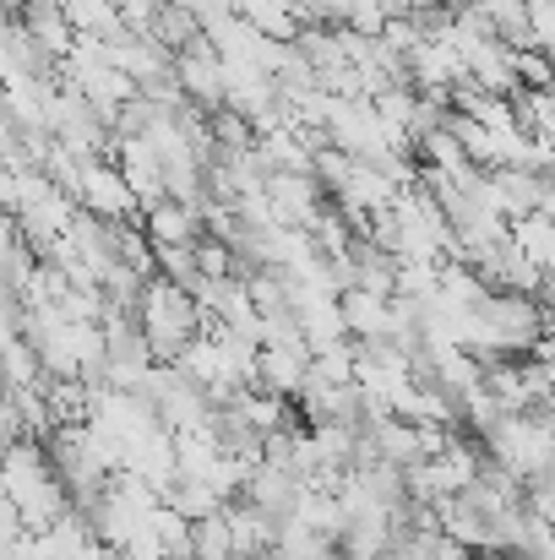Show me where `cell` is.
Here are the masks:
<instances>
[{
    "label": "cell",
    "instance_id": "cell-1",
    "mask_svg": "<svg viewBox=\"0 0 555 560\" xmlns=\"http://www.w3.org/2000/svg\"><path fill=\"white\" fill-rule=\"evenodd\" d=\"M137 327H142L153 360H159V365H175L181 349L201 332V305H196V294H190L185 283H175V278H148L142 294H137Z\"/></svg>",
    "mask_w": 555,
    "mask_h": 560
},
{
    "label": "cell",
    "instance_id": "cell-2",
    "mask_svg": "<svg viewBox=\"0 0 555 560\" xmlns=\"http://www.w3.org/2000/svg\"><path fill=\"white\" fill-rule=\"evenodd\" d=\"M479 446H485L490 463H501L507 474H518L523 485H534V479L551 468L555 430L540 413H501V419L479 435Z\"/></svg>",
    "mask_w": 555,
    "mask_h": 560
},
{
    "label": "cell",
    "instance_id": "cell-3",
    "mask_svg": "<svg viewBox=\"0 0 555 560\" xmlns=\"http://www.w3.org/2000/svg\"><path fill=\"white\" fill-rule=\"evenodd\" d=\"M77 201H82L93 218H104V223H126V218L142 212V201H137V190L126 186L120 164H104V159H88V164H82Z\"/></svg>",
    "mask_w": 555,
    "mask_h": 560
},
{
    "label": "cell",
    "instance_id": "cell-4",
    "mask_svg": "<svg viewBox=\"0 0 555 560\" xmlns=\"http://www.w3.org/2000/svg\"><path fill=\"white\" fill-rule=\"evenodd\" d=\"M403 66H408V82L419 88V93H436V98H447L469 71H463V60H458V49L447 44V38H419L408 55H403Z\"/></svg>",
    "mask_w": 555,
    "mask_h": 560
},
{
    "label": "cell",
    "instance_id": "cell-5",
    "mask_svg": "<svg viewBox=\"0 0 555 560\" xmlns=\"http://www.w3.org/2000/svg\"><path fill=\"white\" fill-rule=\"evenodd\" d=\"M545 186H551V175H545V170L490 164V196H496V212H501L507 223H518V218L540 212V207H545Z\"/></svg>",
    "mask_w": 555,
    "mask_h": 560
},
{
    "label": "cell",
    "instance_id": "cell-6",
    "mask_svg": "<svg viewBox=\"0 0 555 560\" xmlns=\"http://www.w3.org/2000/svg\"><path fill=\"white\" fill-rule=\"evenodd\" d=\"M137 218H142L148 245H196V240H201V201L159 196V201H148Z\"/></svg>",
    "mask_w": 555,
    "mask_h": 560
},
{
    "label": "cell",
    "instance_id": "cell-7",
    "mask_svg": "<svg viewBox=\"0 0 555 560\" xmlns=\"http://www.w3.org/2000/svg\"><path fill=\"white\" fill-rule=\"evenodd\" d=\"M300 490H305V479L300 474H289L284 463H256L251 468V479H245V490H240V501H251V506H262L267 517H294V506H300Z\"/></svg>",
    "mask_w": 555,
    "mask_h": 560
},
{
    "label": "cell",
    "instance_id": "cell-8",
    "mask_svg": "<svg viewBox=\"0 0 555 560\" xmlns=\"http://www.w3.org/2000/svg\"><path fill=\"white\" fill-rule=\"evenodd\" d=\"M338 305H344V327H349L355 343H386V332H392V322H397V300H392V294L344 289Z\"/></svg>",
    "mask_w": 555,
    "mask_h": 560
},
{
    "label": "cell",
    "instance_id": "cell-9",
    "mask_svg": "<svg viewBox=\"0 0 555 560\" xmlns=\"http://www.w3.org/2000/svg\"><path fill=\"white\" fill-rule=\"evenodd\" d=\"M305 371H311V343H262L251 381L267 386V392H278V397H300Z\"/></svg>",
    "mask_w": 555,
    "mask_h": 560
},
{
    "label": "cell",
    "instance_id": "cell-10",
    "mask_svg": "<svg viewBox=\"0 0 555 560\" xmlns=\"http://www.w3.org/2000/svg\"><path fill=\"white\" fill-rule=\"evenodd\" d=\"M414 153L425 159L419 170H430V175H458V170H469V153H463V142H458L452 120L430 126V131H425V137L414 142Z\"/></svg>",
    "mask_w": 555,
    "mask_h": 560
},
{
    "label": "cell",
    "instance_id": "cell-11",
    "mask_svg": "<svg viewBox=\"0 0 555 560\" xmlns=\"http://www.w3.org/2000/svg\"><path fill=\"white\" fill-rule=\"evenodd\" d=\"M512 245H518L545 278L555 272V218H545V212L518 218V223H512Z\"/></svg>",
    "mask_w": 555,
    "mask_h": 560
},
{
    "label": "cell",
    "instance_id": "cell-12",
    "mask_svg": "<svg viewBox=\"0 0 555 560\" xmlns=\"http://www.w3.org/2000/svg\"><path fill=\"white\" fill-rule=\"evenodd\" d=\"M164 501H170L181 517H190V523H201V517H212V512H223V506H229L207 479H190V474H181V479L164 490Z\"/></svg>",
    "mask_w": 555,
    "mask_h": 560
},
{
    "label": "cell",
    "instance_id": "cell-13",
    "mask_svg": "<svg viewBox=\"0 0 555 560\" xmlns=\"http://www.w3.org/2000/svg\"><path fill=\"white\" fill-rule=\"evenodd\" d=\"M474 5L490 16V27H496L501 44L529 49V0H474Z\"/></svg>",
    "mask_w": 555,
    "mask_h": 560
},
{
    "label": "cell",
    "instance_id": "cell-14",
    "mask_svg": "<svg viewBox=\"0 0 555 560\" xmlns=\"http://www.w3.org/2000/svg\"><path fill=\"white\" fill-rule=\"evenodd\" d=\"M196 560H234V534H229V517L212 512L196 523Z\"/></svg>",
    "mask_w": 555,
    "mask_h": 560
},
{
    "label": "cell",
    "instance_id": "cell-15",
    "mask_svg": "<svg viewBox=\"0 0 555 560\" xmlns=\"http://www.w3.org/2000/svg\"><path fill=\"white\" fill-rule=\"evenodd\" d=\"M529 49L555 60V5L551 0H529Z\"/></svg>",
    "mask_w": 555,
    "mask_h": 560
},
{
    "label": "cell",
    "instance_id": "cell-16",
    "mask_svg": "<svg viewBox=\"0 0 555 560\" xmlns=\"http://www.w3.org/2000/svg\"><path fill=\"white\" fill-rule=\"evenodd\" d=\"M170 5H185L196 16H212V11H229V0H170Z\"/></svg>",
    "mask_w": 555,
    "mask_h": 560
},
{
    "label": "cell",
    "instance_id": "cell-17",
    "mask_svg": "<svg viewBox=\"0 0 555 560\" xmlns=\"http://www.w3.org/2000/svg\"><path fill=\"white\" fill-rule=\"evenodd\" d=\"M540 212H545V218H555V180L545 186V207H540Z\"/></svg>",
    "mask_w": 555,
    "mask_h": 560
},
{
    "label": "cell",
    "instance_id": "cell-18",
    "mask_svg": "<svg viewBox=\"0 0 555 560\" xmlns=\"http://www.w3.org/2000/svg\"><path fill=\"white\" fill-rule=\"evenodd\" d=\"M441 5H469V0H441Z\"/></svg>",
    "mask_w": 555,
    "mask_h": 560
}]
</instances>
